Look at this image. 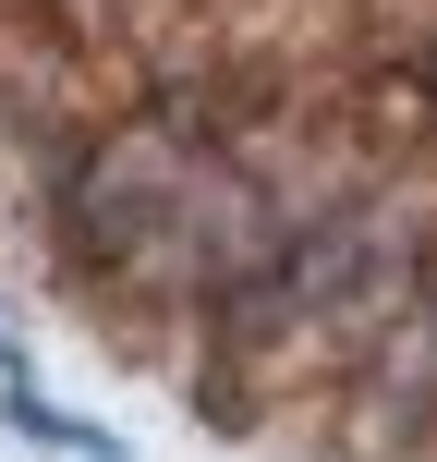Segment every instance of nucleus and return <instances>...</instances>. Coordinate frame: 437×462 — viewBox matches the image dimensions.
<instances>
[{"label":"nucleus","instance_id":"nucleus-1","mask_svg":"<svg viewBox=\"0 0 437 462\" xmlns=\"http://www.w3.org/2000/svg\"><path fill=\"white\" fill-rule=\"evenodd\" d=\"M304 426L316 462H437V317H401Z\"/></svg>","mask_w":437,"mask_h":462},{"label":"nucleus","instance_id":"nucleus-2","mask_svg":"<svg viewBox=\"0 0 437 462\" xmlns=\"http://www.w3.org/2000/svg\"><path fill=\"white\" fill-rule=\"evenodd\" d=\"M13 426H24L37 450H73V462H97V450H110L86 414H61V402H37V390H13Z\"/></svg>","mask_w":437,"mask_h":462},{"label":"nucleus","instance_id":"nucleus-3","mask_svg":"<svg viewBox=\"0 0 437 462\" xmlns=\"http://www.w3.org/2000/svg\"><path fill=\"white\" fill-rule=\"evenodd\" d=\"M414 317H437V208H425V292H414Z\"/></svg>","mask_w":437,"mask_h":462}]
</instances>
